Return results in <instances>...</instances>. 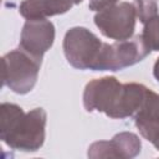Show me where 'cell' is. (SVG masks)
<instances>
[{"label": "cell", "mask_w": 159, "mask_h": 159, "mask_svg": "<svg viewBox=\"0 0 159 159\" xmlns=\"http://www.w3.org/2000/svg\"><path fill=\"white\" fill-rule=\"evenodd\" d=\"M119 0H89V4H88V7L89 10H93V11H102L104 9H108L113 5H116Z\"/></svg>", "instance_id": "cell-13"}, {"label": "cell", "mask_w": 159, "mask_h": 159, "mask_svg": "<svg viewBox=\"0 0 159 159\" xmlns=\"http://www.w3.org/2000/svg\"><path fill=\"white\" fill-rule=\"evenodd\" d=\"M142 39L150 51H159V15L144 24Z\"/></svg>", "instance_id": "cell-11"}, {"label": "cell", "mask_w": 159, "mask_h": 159, "mask_svg": "<svg viewBox=\"0 0 159 159\" xmlns=\"http://www.w3.org/2000/svg\"><path fill=\"white\" fill-rule=\"evenodd\" d=\"M103 45L104 42L88 29L76 26L70 29L65 35L63 52L72 67L96 71Z\"/></svg>", "instance_id": "cell-4"}, {"label": "cell", "mask_w": 159, "mask_h": 159, "mask_svg": "<svg viewBox=\"0 0 159 159\" xmlns=\"http://www.w3.org/2000/svg\"><path fill=\"white\" fill-rule=\"evenodd\" d=\"M135 19L137 12L134 4L119 2L98 11L94 16V24L106 37L122 41L133 36Z\"/></svg>", "instance_id": "cell-6"}, {"label": "cell", "mask_w": 159, "mask_h": 159, "mask_svg": "<svg viewBox=\"0 0 159 159\" xmlns=\"http://www.w3.org/2000/svg\"><path fill=\"white\" fill-rule=\"evenodd\" d=\"M153 75L155 77V80L159 82V57L157 58L155 63H154V68H153Z\"/></svg>", "instance_id": "cell-14"}, {"label": "cell", "mask_w": 159, "mask_h": 159, "mask_svg": "<svg viewBox=\"0 0 159 159\" xmlns=\"http://www.w3.org/2000/svg\"><path fill=\"white\" fill-rule=\"evenodd\" d=\"M124 83L116 77L92 80L83 91V106L87 112H102L109 118L123 119Z\"/></svg>", "instance_id": "cell-2"}, {"label": "cell", "mask_w": 159, "mask_h": 159, "mask_svg": "<svg viewBox=\"0 0 159 159\" xmlns=\"http://www.w3.org/2000/svg\"><path fill=\"white\" fill-rule=\"evenodd\" d=\"M134 123L139 133L154 147L159 142V94L147 89L139 111L134 114Z\"/></svg>", "instance_id": "cell-9"}, {"label": "cell", "mask_w": 159, "mask_h": 159, "mask_svg": "<svg viewBox=\"0 0 159 159\" xmlns=\"http://www.w3.org/2000/svg\"><path fill=\"white\" fill-rule=\"evenodd\" d=\"M137 17L142 24L158 15V5L155 0H134Z\"/></svg>", "instance_id": "cell-12"}, {"label": "cell", "mask_w": 159, "mask_h": 159, "mask_svg": "<svg viewBox=\"0 0 159 159\" xmlns=\"http://www.w3.org/2000/svg\"><path fill=\"white\" fill-rule=\"evenodd\" d=\"M142 143L138 135L130 132L116 134L111 140L94 142L88 148L89 158H123L130 159L140 153Z\"/></svg>", "instance_id": "cell-8"}, {"label": "cell", "mask_w": 159, "mask_h": 159, "mask_svg": "<svg viewBox=\"0 0 159 159\" xmlns=\"http://www.w3.org/2000/svg\"><path fill=\"white\" fill-rule=\"evenodd\" d=\"M47 114L43 108H35L27 113L14 103L0 107V138L11 149L36 152L45 142Z\"/></svg>", "instance_id": "cell-1"}, {"label": "cell", "mask_w": 159, "mask_h": 159, "mask_svg": "<svg viewBox=\"0 0 159 159\" xmlns=\"http://www.w3.org/2000/svg\"><path fill=\"white\" fill-rule=\"evenodd\" d=\"M41 61L20 47L7 52L2 56V86L19 94L29 93L36 84Z\"/></svg>", "instance_id": "cell-3"}, {"label": "cell", "mask_w": 159, "mask_h": 159, "mask_svg": "<svg viewBox=\"0 0 159 159\" xmlns=\"http://www.w3.org/2000/svg\"><path fill=\"white\" fill-rule=\"evenodd\" d=\"M150 50L147 47L142 35L116 41L114 43L104 42L99 55L96 71H119L133 66L149 55Z\"/></svg>", "instance_id": "cell-5"}, {"label": "cell", "mask_w": 159, "mask_h": 159, "mask_svg": "<svg viewBox=\"0 0 159 159\" xmlns=\"http://www.w3.org/2000/svg\"><path fill=\"white\" fill-rule=\"evenodd\" d=\"M82 2V0H24L20 4L19 12L26 20L47 19L67 12L73 5Z\"/></svg>", "instance_id": "cell-10"}, {"label": "cell", "mask_w": 159, "mask_h": 159, "mask_svg": "<svg viewBox=\"0 0 159 159\" xmlns=\"http://www.w3.org/2000/svg\"><path fill=\"white\" fill-rule=\"evenodd\" d=\"M55 40V26L47 19L26 20L21 36L20 48L42 60L43 53L50 50Z\"/></svg>", "instance_id": "cell-7"}]
</instances>
